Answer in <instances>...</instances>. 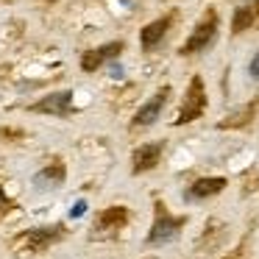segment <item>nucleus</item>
I'll return each instance as SVG.
<instances>
[{
    "label": "nucleus",
    "instance_id": "nucleus-1",
    "mask_svg": "<svg viewBox=\"0 0 259 259\" xmlns=\"http://www.w3.org/2000/svg\"><path fill=\"white\" fill-rule=\"evenodd\" d=\"M214 36H218V12H214V9H209V12L201 17V23L195 25L192 36L184 42V45H181V56H192V53L206 51V48L214 42Z\"/></svg>",
    "mask_w": 259,
    "mask_h": 259
},
{
    "label": "nucleus",
    "instance_id": "nucleus-2",
    "mask_svg": "<svg viewBox=\"0 0 259 259\" xmlns=\"http://www.w3.org/2000/svg\"><path fill=\"white\" fill-rule=\"evenodd\" d=\"M203 109H206V90H203L201 75H195V78L190 81V87H187V95H184V103H181V109H179L176 125H187V123H192V120H198L203 114Z\"/></svg>",
    "mask_w": 259,
    "mask_h": 259
},
{
    "label": "nucleus",
    "instance_id": "nucleus-3",
    "mask_svg": "<svg viewBox=\"0 0 259 259\" xmlns=\"http://www.w3.org/2000/svg\"><path fill=\"white\" fill-rule=\"evenodd\" d=\"M181 223H184V220H181V218H173V214L164 209V203L156 201V218H153V226H151V234H148V242H151V245L167 242L170 237L179 234Z\"/></svg>",
    "mask_w": 259,
    "mask_h": 259
},
{
    "label": "nucleus",
    "instance_id": "nucleus-4",
    "mask_svg": "<svg viewBox=\"0 0 259 259\" xmlns=\"http://www.w3.org/2000/svg\"><path fill=\"white\" fill-rule=\"evenodd\" d=\"M167 95H170V87H162V90L156 92V95L151 98V101L145 103V106L140 109V112L134 114V125L137 128H142V125H153L159 120V114H162V109H164V101H167Z\"/></svg>",
    "mask_w": 259,
    "mask_h": 259
},
{
    "label": "nucleus",
    "instance_id": "nucleus-5",
    "mask_svg": "<svg viewBox=\"0 0 259 259\" xmlns=\"http://www.w3.org/2000/svg\"><path fill=\"white\" fill-rule=\"evenodd\" d=\"M73 109V92H53V95L42 98L39 103L31 106V112H39V114H70Z\"/></svg>",
    "mask_w": 259,
    "mask_h": 259
},
{
    "label": "nucleus",
    "instance_id": "nucleus-6",
    "mask_svg": "<svg viewBox=\"0 0 259 259\" xmlns=\"http://www.w3.org/2000/svg\"><path fill=\"white\" fill-rule=\"evenodd\" d=\"M117 53H123V42H109V45H103V48H95V51L81 56V70H84V73H95L103 62L114 59Z\"/></svg>",
    "mask_w": 259,
    "mask_h": 259
},
{
    "label": "nucleus",
    "instance_id": "nucleus-7",
    "mask_svg": "<svg viewBox=\"0 0 259 259\" xmlns=\"http://www.w3.org/2000/svg\"><path fill=\"white\" fill-rule=\"evenodd\" d=\"M62 226H48V229H31L23 234V242L28 251H45L51 242H56L62 237Z\"/></svg>",
    "mask_w": 259,
    "mask_h": 259
},
{
    "label": "nucleus",
    "instance_id": "nucleus-8",
    "mask_svg": "<svg viewBox=\"0 0 259 259\" xmlns=\"http://www.w3.org/2000/svg\"><path fill=\"white\" fill-rule=\"evenodd\" d=\"M162 142H148V145L137 148L134 151V159H131V164H134V173H145V170H153L159 164V156H162Z\"/></svg>",
    "mask_w": 259,
    "mask_h": 259
},
{
    "label": "nucleus",
    "instance_id": "nucleus-9",
    "mask_svg": "<svg viewBox=\"0 0 259 259\" xmlns=\"http://www.w3.org/2000/svg\"><path fill=\"white\" fill-rule=\"evenodd\" d=\"M128 223V209L125 206H109L106 212L98 214V223H95V231H117Z\"/></svg>",
    "mask_w": 259,
    "mask_h": 259
},
{
    "label": "nucleus",
    "instance_id": "nucleus-10",
    "mask_svg": "<svg viewBox=\"0 0 259 259\" xmlns=\"http://www.w3.org/2000/svg\"><path fill=\"white\" fill-rule=\"evenodd\" d=\"M170 23H173V17H162V20H153V23H148L145 28H142V34H140L142 48H145V51H153V48L162 42V36L167 34Z\"/></svg>",
    "mask_w": 259,
    "mask_h": 259
},
{
    "label": "nucleus",
    "instance_id": "nucleus-11",
    "mask_svg": "<svg viewBox=\"0 0 259 259\" xmlns=\"http://www.w3.org/2000/svg\"><path fill=\"white\" fill-rule=\"evenodd\" d=\"M64 176H67L64 164L62 162H53V164L42 167L39 173L34 176V187H39V190H56V187L64 181Z\"/></svg>",
    "mask_w": 259,
    "mask_h": 259
},
{
    "label": "nucleus",
    "instance_id": "nucleus-12",
    "mask_svg": "<svg viewBox=\"0 0 259 259\" xmlns=\"http://www.w3.org/2000/svg\"><path fill=\"white\" fill-rule=\"evenodd\" d=\"M226 187V179H198L190 190L184 192L187 201H201V198H212Z\"/></svg>",
    "mask_w": 259,
    "mask_h": 259
},
{
    "label": "nucleus",
    "instance_id": "nucleus-13",
    "mask_svg": "<svg viewBox=\"0 0 259 259\" xmlns=\"http://www.w3.org/2000/svg\"><path fill=\"white\" fill-rule=\"evenodd\" d=\"M256 17H259V3H251V6L237 9L234 17H231V31H234V34H242V31L251 28Z\"/></svg>",
    "mask_w": 259,
    "mask_h": 259
},
{
    "label": "nucleus",
    "instance_id": "nucleus-14",
    "mask_svg": "<svg viewBox=\"0 0 259 259\" xmlns=\"http://www.w3.org/2000/svg\"><path fill=\"white\" fill-rule=\"evenodd\" d=\"M23 137V131H14V128H0V140H17Z\"/></svg>",
    "mask_w": 259,
    "mask_h": 259
},
{
    "label": "nucleus",
    "instance_id": "nucleus-15",
    "mask_svg": "<svg viewBox=\"0 0 259 259\" xmlns=\"http://www.w3.org/2000/svg\"><path fill=\"white\" fill-rule=\"evenodd\" d=\"M84 209H87V203H84V201H78L73 209H70V218H81V214H84Z\"/></svg>",
    "mask_w": 259,
    "mask_h": 259
},
{
    "label": "nucleus",
    "instance_id": "nucleus-16",
    "mask_svg": "<svg viewBox=\"0 0 259 259\" xmlns=\"http://www.w3.org/2000/svg\"><path fill=\"white\" fill-rule=\"evenodd\" d=\"M248 70H251V75H253V78L259 81V53H256V56L251 59V67H248Z\"/></svg>",
    "mask_w": 259,
    "mask_h": 259
},
{
    "label": "nucleus",
    "instance_id": "nucleus-17",
    "mask_svg": "<svg viewBox=\"0 0 259 259\" xmlns=\"http://www.w3.org/2000/svg\"><path fill=\"white\" fill-rule=\"evenodd\" d=\"M0 209H6V198H3V190H0Z\"/></svg>",
    "mask_w": 259,
    "mask_h": 259
}]
</instances>
